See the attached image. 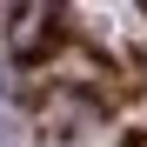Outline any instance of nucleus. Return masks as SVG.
Returning a JSON list of instances; mask_svg holds the SVG:
<instances>
[{
	"instance_id": "obj_1",
	"label": "nucleus",
	"mask_w": 147,
	"mask_h": 147,
	"mask_svg": "<svg viewBox=\"0 0 147 147\" xmlns=\"http://www.w3.org/2000/svg\"><path fill=\"white\" fill-rule=\"evenodd\" d=\"M0 147H13V120L7 114H0Z\"/></svg>"
},
{
	"instance_id": "obj_2",
	"label": "nucleus",
	"mask_w": 147,
	"mask_h": 147,
	"mask_svg": "<svg viewBox=\"0 0 147 147\" xmlns=\"http://www.w3.org/2000/svg\"><path fill=\"white\" fill-rule=\"evenodd\" d=\"M0 87H7V60H0Z\"/></svg>"
}]
</instances>
